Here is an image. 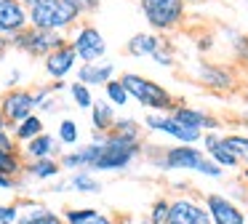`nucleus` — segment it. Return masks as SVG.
<instances>
[{"label":"nucleus","instance_id":"nucleus-12","mask_svg":"<svg viewBox=\"0 0 248 224\" xmlns=\"http://www.w3.org/2000/svg\"><path fill=\"white\" fill-rule=\"evenodd\" d=\"M75 69H78V56H75V51H72L70 40L62 43L59 48H54V51L43 59V72L51 78V83L70 78Z\"/></svg>","mask_w":248,"mask_h":224},{"label":"nucleus","instance_id":"nucleus-11","mask_svg":"<svg viewBox=\"0 0 248 224\" xmlns=\"http://www.w3.org/2000/svg\"><path fill=\"white\" fill-rule=\"evenodd\" d=\"M195 80L205 88H214V91H232L237 85V78L232 69L221 67V64H214V62H198L192 69Z\"/></svg>","mask_w":248,"mask_h":224},{"label":"nucleus","instance_id":"nucleus-25","mask_svg":"<svg viewBox=\"0 0 248 224\" xmlns=\"http://www.w3.org/2000/svg\"><path fill=\"white\" fill-rule=\"evenodd\" d=\"M221 142L230 149L232 158H235L243 168H248V133H221Z\"/></svg>","mask_w":248,"mask_h":224},{"label":"nucleus","instance_id":"nucleus-29","mask_svg":"<svg viewBox=\"0 0 248 224\" xmlns=\"http://www.w3.org/2000/svg\"><path fill=\"white\" fill-rule=\"evenodd\" d=\"M67 94H70V99H72V104L78 107V110H91V104H93V94H91V88L88 85H83V83H67Z\"/></svg>","mask_w":248,"mask_h":224},{"label":"nucleus","instance_id":"nucleus-24","mask_svg":"<svg viewBox=\"0 0 248 224\" xmlns=\"http://www.w3.org/2000/svg\"><path fill=\"white\" fill-rule=\"evenodd\" d=\"M141 123L139 120H134V117H118L115 120V126H112V136H118V139H123V142H131V144H141Z\"/></svg>","mask_w":248,"mask_h":224},{"label":"nucleus","instance_id":"nucleus-37","mask_svg":"<svg viewBox=\"0 0 248 224\" xmlns=\"http://www.w3.org/2000/svg\"><path fill=\"white\" fill-rule=\"evenodd\" d=\"M19 80H22V72H19V69H14V72H8V78H6V91L8 88H19Z\"/></svg>","mask_w":248,"mask_h":224},{"label":"nucleus","instance_id":"nucleus-15","mask_svg":"<svg viewBox=\"0 0 248 224\" xmlns=\"http://www.w3.org/2000/svg\"><path fill=\"white\" fill-rule=\"evenodd\" d=\"M27 8L16 0H0V35L11 40L22 30H27Z\"/></svg>","mask_w":248,"mask_h":224},{"label":"nucleus","instance_id":"nucleus-42","mask_svg":"<svg viewBox=\"0 0 248 224\" xmlns=\"http://www.w3.org/2000/svg\"><path fill=\"white\" fill-rule=\"evenodd\" d=\"M136 224H150V222H147V219H144V222H136Z\"/></svg>","mask_w":248,"mask_h":224},{"label":"nucleus","instance_id":"nucleus-41","mask_svg":"<svg viewBox=\"0 0 248 224\" xmlns=\"http://www.w3.org/2000/svg\"><path fill=\"white\" fill-rule=\"evenodd\" d=\"M0 128H6V131H8V126H6V120H3V112H0Z\"/></svg>","mask_w":248,"mask_h":224},{"label":"nucleus","instance_id":"nucleus-23","mask_svg":"<svg viewBox=\"0 0 248 224\" xmlns=\"http://www.w3.org/2000/svg\"><path fill=\"white\" fill-rule=\"evenodd\" d=\"M67 187L80 195H99L102 192V181L91 174V171H75V174L67 179Z\"/></svg>","mask_w":248,"mask_h":224},{"label":"nucleus","instance_id":"nucleus-36","mask_svg":"<svg viewBox=\"0 0 248 224\" xmlns=\"http://www.w3.org/2000/svg\"><path fill=\"white\" fill-rule=\"evenodd\" d=\"M32 224H64V219H62L59 213L48 211V213H43V216H40L38 222H32Z\"/></svg>","mask_w":248,"mask_h":224},{"label":"nucleus","instance_id":"nucleus-22","mask_svg":"<svg viewBox=\"0 0 248 224\" xmlns=\"http://www.w3.org/2000/svg\"><path fill=\"white\" fill-rule=\"evenodd\" d=\"M46 131V120H43V115H30V117H24L22 123H16V126L11 128V136H14V142L22 147V144H27V142H32L35 136H40V133Z\"/></svg>","mask_w":248,"mask_h":224},{"label":"nucleus","instance_id":"nucleus-9","mask_svg":"<svg viewBox=\"0 0 248 224\" xmlns=\"http://www.w3.org/2000/svg\"><path fill=\"white\" fill-rule=\"evenodd\" d=\"M0 112H3V120H6L8 131H11L16 123H22L24 117L35 115V96L30 88H8L0 94Z\"/></svg>","mask_w":248,"mask_h":224},{"label":"nucleus","instance_id":"nucleus-38","mask_svg":"<svg viewBox=\"0 0 248 224\" xmlns=\"http://www.w3.org/2000/svg\"><path fill=\"white\" fill-rule=\"evenodd\" d=\"M19 181L16 179H8V176H0V190H16Z\"/></svg>","mask_w":248,"mask_h":224},{"label":"nucleus","instance_id":"nucleus-3","mask_svg":"<svg viewBox=\"0 0 248 224\" xmlns=\"http://www.w3.org/2000/svg\"><path fill=\"white\" fill-rule=\"evenodd\" d=\"M157 163L168 171H195V174H203L208 179H221L224 176V171L198 144H176V147H168Z\"/></svg>","mask_w":248,"mask_h":224},{"label":"nucleus","instance_id":"nucleus-33","mask_svg":"<svg viewBox=\"0 0 248 224\" xmlns=\"http://www.w3.org/2000/svg\"><path fill=\"white\" fill-rule=\"evenodd\" d=\"M72 11L78 14V19H86V16H93L99 8H102V0H64Z\"/></svg>","mask_w":248,"mask_h":224},{"label":"nucleus","instance_id":"nucleus-27","mask_svg":"<svg viewBox=\"0 0 248 224\" xmlns=\"http://www.w3.org/2000/svg\"><path fill=\"white\" fill-rule=\"evenodd\" d=\"M56 142H59L62 147H75V144L80 142V126H78V120L62 117L59 126H56Z\"/></svg>","mask_w":248,"mask_h":224},{"label":"nucleus","instance_id":"nucleus-14","mask_svg":"<svg viewBox=\"0 0 248 224\" xmlns=\"http://www.w3.org/2000/svg\"><path fill=\"white\" fill-rule=\"evenodd\" d=\"M168 115L176 117L179 123H184V126H189V128H198V131H203V133L205 131H219L221 128V120L216 115H211L208 110H198V107L182 104V101H176Z\"/></svg>","mask_w":248,"mask_h":224},{"label":"nucleus","instance_id":"nucleus-2","mask_svg":"<svg viewBox=\"0 0 248 224\" xmlns=\"http://www.w3.org/2000/svg\"><path fill=\"white\" fill-rule=\"evenodd\" d=\"M93 142H99V152H96V160L91 165V174L93 171H125L136 158L141 155V144H131V142H123V139L112 136V133H93Z\"/></svg>","mask_w":248,"mask_h":224},{"label":"nucleus","instance_id":"nucleus-5","mask_svg":"<svg viewBox=\"0 0 248 224\" xmlns=\"http://www.w3.org/2000/svg\"><path fill=\"white\" fill-rule=\"evenodd\" d=\"M141 14L155 32H173L184 24L187 0H141Z\"/></svg>","mask_w":248,"mask_h":224},{"label":"nucleus","instance_id":"nucleus-7","mask_svg":"<svg viewBox=\"0 0 248 224\" xmlns=\"http://www.w3.org/2000/svg\"><path fill=\"white\" fill-rule=\"evenodd\" d=\"M62 43H67V35H56V32H43L35 30V27H27L19 35L11 37V48L27 53L32 59H46L54 48H59Z\"/></svg>","mask_w":248,"mask_h":224},{"label":"nucleus","instance_id":"nucleus-34","mask_svg":"<svg viewBox=\"0 0 248 224\" xmlns=\"http://www.w3.org/2000/svg\"><path fill=\"white\" fill-rule=\"evenodd\" d=\"M16 222H19L16 203H0V224H16Z\"/></svg>","mask_w":248,"mask_h":224},{"label":"nucleus","instance_id":"nucleus-30","mask_svg":"<svg viewBox=\"0 0 248 224\" xmlns=\"http://www.w3.org/2000/svg\"><path fill=\"white\" fill-rule=\"evenodd\" d=\"M150 59L155 64H160V67H173V64H176V48L168 40H160V46L155 48V53H152Z\"/></svg>","mask_w":248,"mask_h":224},{"label":"nucleus","instance_id":"nucleus-40","mask_svg":"<svg viewBox=\"0 0 248 224\" xmlns=\"http://www.w3.org/2000/svg\"><path fill=\"white\" fill-rule=\"evenodd\" d=\"M16 3H22L24 5V8H35V5H43V3H48V0H16Z\"/></svg>","mask_w":248,"mask_h":224},{"label":"nucleus","instance_id":"nucleus-13","mask_svg":"<svg viewBox=\"0 0 248 224\" xmlns=\"http://www.w3.org/2000/svg\"><path fill=\"white\" fill-rule=\"evenodd\" d=\"M168 224H211L208 211L195 197H173L171 211H168Z\"/></svg>","mask_w":248,"mask_h":224},{"label":"nucleus","instance_id":"nucleus-17","mask_svg":"<svg viewBox=\"0 0 248 224\" xmlns=\"http://www.w3.org/2000/svg\"><path fill=\"white\" fill-rule=\"evenodd\" d=\"M75 72H78V83H83V85H88V88H93V85H107L109 80L115 78V64L107 62V59H102V62L80 64Z\"/></svg>","mask_w":248,"mask_h":224},{"label":"nucleus","instance_id":"nucleus-31","mask_svg":"<svg viewBox=\"0 0 248 224\" xmlns=\"http://www.w3.org/2000/svg\"><path fill=\"white\" fill-rule=\"evenodd\" d=\"M168 211H171V200H168V197H157L150 208L147 222L150 224H168Z\"/></svg>","mask_w":248,"mask_h":224},{"label":"nucleus","instance_id":"nucleus-35","mask_svg":"<svg viewBox=\"0 0 248 224\" xmlns=\"http://www.w3.org/2000/svg\"><path fill=\"white\" fill-rule=\"evenodd\" d=\"M0 149H8V152H19V144L14 142L11 131H6V128H0Z\"/></svg>","mask_w":248,"mask_h":224},{"label":"nucleus","instance_id":"nucleus-21","mask_svg":"<svg viewBox=\"0 0 248 224\" xmlns=\"http://www.w3.org/2000/svg\"><path fill=\"white\" fill-rule=\"evenodd\" d=\"M64 224H118L109 213L99 211V208H67L64 211Z\"/></svg>","mask_w":248,"mask_h":224},{"label":"nucleus","instance_id":"nucleus-4","mask_svg":"<svg viewBox=\"0 0 248 224\" xmlns=\"http://www.w3.org/2000/svg\"><path fill=\"white\" fill-rule=\"evenodd\" d=\"M27 21H30V27H35V30L56 32V35H67V32H72L78 24H80L78 14L64 3V0H48V3H43V5L30 8L27 11Z\"/></svg>","mask_w":248,"mask_h":224},{"label":"nucleus","instance_id":"nucleus-1","mask_svg":"<svg viewBox=\"0 0 248 224\" xmlns=\"http://www.w3.org/2000/svg\"><path fill=\"white\" fill-rule=\"evenodd\" d=\"M118 80L123 83V88L128 91L131 101L147 107L150 112H171L173 104H176V96H173L166 85H160L157 80L147 78V75L123 72Z\"/></svg>","mask_w":248,"mask_h":224},{"label":"nucleus","instance_id":"nucleus-39","mask_svg":"<svg viewBox=\"0 0 248 224\" xmlns=\"http://www.w3.org/2000/svg\"><path fill=\"white\" fill-rule=\"evenodd\" d=\"M8 51H11V40H8V37H3V35H0V59L6 56Z\"/></svg>","mask_w":248,"mask_h":224},{"label":"nucleus","instance_id":"nucleus-10","mask_svg":"<svg viewBox=\"0 0 248 224\" xmlns=\"http://www.w3.org/2000/svg\"><path fill=\"white\" fill-rule=\"evenodd\" d=\"M205 211H208L211 224H248L243 208L237 206L235 200H230L227 195H219V192H211L203 200Z\"/></svg>","mask_w":248,"mask_h":224},{"label":"nucleus","instance_id":"nucleus-20","mask_svg":"<svg viewBox=\"0 0 248 224\" xmlns=\"http://www.w3.org/2000/svg\"><path fill=\"white\" fill-rule=\"evenodd\" d=\"M163 37H157L155 32H136V35L128 37V43H125V53L134 59H144V56H152L155 53V48L160 46Z\"/></svg>","mask_w":248,"mask_h":224},{"label":"nucleus","instance_id":"nucleus-32","mask_svg":"<svg viewBox=\"0 0 248 224\" xmlns=\"http://www.w3.org/2000/svg\"><path fill=\"white\" fill-rule=\"evenodd\" d=\"M230 37H232V53H235V59L240 64H246L248 67V35L246 32H230Z\"/></svg>","mask_w":248,"mask_h":224},{"label":"nucleus","instance_id":"nucleus-28","mask_svg":"<svg viewBox=\"0 0 248 224\" xmlns=\"http://www.w3.org/2000/svg\"><path fill=\"white\" fill-rule=\"evenodd\" d=\"M102 88H104V101H107V104H112L115 110H118V107H128L131 96H128V91L123 88V83H120L118 78H112L107 85H102Z\"/></svg>","mask_w":248,"mask_h":224},{"label":"nucleus","instance_id":"nucleus-8","mask_svg":"<svg viewBox=\"0 0 248 224\" xmlns=\"http://www.w3.org/2000/svg\"><path fill=\"white\" fill-rule=\"evenodd\" d=\"M144 128L152 133H163V136L176 139L179 144H200V139H203V131L184 126V123H179L176 117H171L168 112H147Z\"/></svg>","mask_w":248,"mask_h":224},{"label":"nucleus","instance_id":"nucleus-18","mask_svg":"<svg viewBox=\"0 0 248 224\" xmlns=\"http://www.w3.org/2000/svg\"><path fill=\"white\" fill-rule=\"evenodd\" d=\"M91 126H93V133H109L115 126V120H118V112H115L112 104H107L104 99H93L91 104Z\"/></svg>","mask_w":248,"mask_h":224},{"label":"nucleus","instance_id":"nucleus-16","mask_svg":"<svg viewBox=\"0 0 248 224\" xmlns=\"http://www.w3.org/2000/svg\"><path fill=\"white\" fill-rule=\"evenodd\" d=\"M19 152H22L24 160H46V158H59L64 149H62V144L56 142L54 133L43 131L40 136H35L32 142L22 144V147H19Z\"/></svg>","mask_w":248,"mask_h":224},{"label":"nucleus","instance_id":"nucleus-26","mask_svg":"<svg viewBox=\"0 0 248 224\" xmlns=\"http://www.w3.org/2000/svg\"><path fill=\"white\" fill-rule=\"evenodd\" d=\"M0 176H8V179H16L24 176V158L22 152H8V149H0Z\"/></svg>","mask_w":248,"mask_h":224},{"label":"nucleus","instance_id":"nucleus-43","mask_svg":"<svg viewBox=\"0 0 248 224\" xmlns=\"http://www.w3.org/2000/svg\"><path fill=\"white\" fill-rule=\"evenodd\" d=\"M246 101H248V96H246Z\"/></svg>","mask_w":248,"mask_h":224},{"label":"nucleus","instance_id":"nucleus-6","mask_svg":"<svg viewBox=\"0 0 248 224\" xmlns=\"http://www.w3.org/2000/svg\"><path fill=\"white\" fill-rule=\"evenodd\" d=\"M67 40H70L78 62H83V64L102 62V59L107 56V37H104L102 30H99L96 24H91V21H80V24L67 35Z\"/></svg>","mask_w":248,"mask_h":224},{"label":"nucleus","instance_id":"nucleus-19","mask_svg":"<svg viewBox=\"0 0 248 224\" xmlns=\"http://www.w3.org/2000/svg\"><path fill=\"white\" fill-rule=\"evenodd\" d=\"M24 176L35 181H51L62 176L59 158H46V160H24Z\"/></svg>","mask_w":248,"mask_h":224}]
</instances>
